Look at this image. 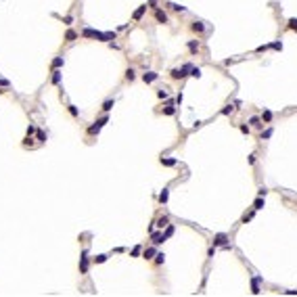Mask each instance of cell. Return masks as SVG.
Returning <instances> with one entry per match:
<instances>
[{"instance_id": "1", "label": "cell", "mask_w": 297, "mask_h": 297, "mask_svg": "<svg viewBox=\"0 0 297 297\" xmlns=\"http://www.w3.org/2000/svg\"><path fill=\"white\" fill-rule=\"evenodd\" d=\"M264 278L262 276H255V278H251V293L253 295H260L262 291H260V283H262Z\"/></svg>"}, {"instance_id": "2", "label": "cell", "mask_w": 297, "mask_h": 297, "mask_svg": "<svg viewBox=\"0 0 297 297\" xmlns=\"http://www.w3.org/2000/svg\"><path fill=\"white\" fill-rule=\"evenodd\" d=\"M226 241H228V234L220 232V234L214 237V247H222V245H226Z\"/></svg>"}, {"instance_id": "3", "label": "cell", "mask_w": 297, "mask_h": 297, "mask_svg": "<svg viewBox=\"0 0 297 297\" xmlns=\"http://www.w3.org/2000/svg\"><path fill=\"white\" fill-rule=\"evenodd\" d=\"M157 78H159V73H155V71H149V73H145V76H142V82H145V84H151V82H155Z\"/></svg>"}, {"instance_id": "4", "label": "cell", "mask_w": 297, "mask_h": 297, "mask_svg": "<svg viewBox=\"0 0 297 297\" xmlns=\"http://www.w3.org/2000/svg\"><path fill=\"white\" fill-rule=\"evenodd\" d=\"M155 19L159 21V23H168V15H165L161 9H157V11H155Z\"/></svg>"}, {"instance_id": "5", "label": "cell", "mask_w": 297, "mask_h": 297, "mask_svg": "<svg viewBox=\"0 0 297 297\" xmlns=\"http://www.w3.org/2000/svg\"><path fill=\"white\" fill-rule=\"evenodd\" d=\"M145 13H147V4H142V6H140V9H138V11H136V13H134V15H132V19H134V21H140V19H142V15H145Z\"/></svg>"}, {"instance_id": "6", "label": "cell", "mask_w": 297, "mask_h": 297, "mask_svg": "<svg viewBox=\"0 0 297 297\" xmlns=\"http://www.w3.org/2000/svg\"><path fill=\"white\" fill-rule=\"evenodd\" d=\"M191 29H193L195 34H203V32H205V25L201 23V21H195V23L191 25Z\"/></svg>"}, {"instance_id": "7", "label": "cell", "mask_w": 297, "mask_h": 297, "mask_svg": "<svg viewBox=\"0 0 297 297\" xmlns=\"http://www.w3.org/2000/svg\"><path fill=\"white\" fill-rule=\"evenodd\" d=\"M88 270V253L84 251L82 253V262H80V272H86Z\"/></svg>"}, {"instance_id": "8", "label": "cell", "mask_w": 297, "mask_h": 297, "mask_svg": "<svg viewBox=\"0 0 297 297\" xmlns=\"http://www.w3.org/2000/svg\"><path fill=\"white\" fill-rule=\"evenodd\" d=\"M163 241H165V234H163V232H153V243H155V245L163 243Z\"/></svg>"}, {"instance_id": "9", "label": "cell", "mask_w": 297, "mask_h": 297, "mask_svg": "<svg viewBox=\"0 0 297 297\" xmlns=\"http://www.w3.org/2000/svg\"><path fill=\"white\" fill-rule=\"evenodd\" d=\"M191 69H193V65H191V63H186V65H182V67H180V71H182V78H186V76H191V73H188Z\"/></svg>"}, {"instance_id": "10", "label": "cell", "mask_w": 297, "mask_h": 297, "mask_svg": "<svg viewBox=\"0 0 297 297\" xmlns=\"http://www.w3.org/2000/svg\"><path fill=\"white\" fill-rule=\"evenodd\" d=\"M82 36H84V38H96V29H90V27H86V29L82 32Z\"/></svg>"}, {"instance_id": "11", "label": "cell", "mask_w": 297, "mask_h": 297, "mask_svg": "<svg viewBox=\"0 0 297 297\" xmlns=\"http://www.w3.org/2000/svg\"><path fill=\"white\" fill-rule=\"evenodd\" d=\"M249 124H251V126H255V128H262V126H264V122H262L260 117H255V115H253V117H249Z\"/></svg>"}, {"instance_id": "12", "label": "cell", "mask_w": 297, "mask_h": 297, "mask_svg": "<svg viewBox=\"0 0 297 297\" xmlns=\"http://www.w3.org/2000/svg\"><path fill=\"white\" fill-rule=\"evenodd\" d=\"M168 224H170V218H168V216H163V218L157 220V226H159V228H165Z\"/></svg>"}, {"instance_id": "13", "label": "cell", "mask_w": 297, "mask_h": 297, "mask_svg": "<svg viewBox=\"0 0 297 297\" xmlns=\"http://www.w3.org/2000/svg\"><path fill=\"white\" fill-rule=\"evenodd\" d=\"M76 38H78V34H76L73 29H69V32H67V34H65V40H67V42H73Z\"/></svg>"}, {"instance_id": "14", "label": "cell", "mask_w": 297, "mask_h": 297, "mask_svg": "<svg viewBox=\"0 0 297 297\" xmlns=\"http://www.w3.org/2000/svg\"><path fill=\"white\" fill-rule=\"evenodd\" d=\"M188 50H191V52H197V50H199V42H197V40H191V42H188Z\"/></svg>"}, {"instance_id": "15", "label": "cell", "mask_w": 297, "mask_h": 297, "mask_svg": "<svg viewBox=\"0 0 297 297\" xmlns=\"http://www.w3.org/2000/svg\"><path fill=\"white\" fill-rule=\"evenodd\" d=\"M63 63H65L63 57H57V59L52 61V69H59V67H63Z\"/></svg>"}, {"instance_id": "16", "label": "cell", "mask_w": 297, "mask_h": 297, "mask_svg": "<svg viewBox=\"0 0 297 297\" xmlns=\"http://www.w3.org/2000/svg\"><path fill=\"white\" fill-rule=\"evenodd\" d=\"M59 82H61V71L52 69V84H59Z\"/></svg>"}, {"instance_id": "17", "label": "cell", "mask_w": 297, "mask_h": 297, "mask_svg": "<svg viewBox=\"0 0 297 297\" xmlns=\"http://www.w3.org/2000/svg\"><path fill=\"white\" fill-rule=\"evenodd\" d=\"M262 207H264V197H257L253 203V209H262Z\"/></svg>"}, {"instance_id": "18", "label": "cell", "mask_w": 297, "mask_h": 297, "mask_svg": "<svg viewBox=\"0 0 297 297\" xmlns=\"http://www.w3.org/2000/svg\"><path fill=\"white\" fill-rule=\"evenodd\" d=\"M168 197H170V193H168V188H163L161 195H159V201H161V203H168Z\"/></svg>"}, {"instance_id": "19", "label": "cell", "mask_w": 297, "mask_h": 297, "mask_svg": "<svg viewBox=\"0 0 297 297\" xmlns=\"http://www.w3.org/2000/svg\"><path fill=\"white\" fill-rule=\"evenodd\" d=\"M113 105H115V101H111V99H109V101H105L103 111H111V109H113Z\"/></svg>"}, {"instance_id": "20", "label": "cell", "mask_w": 297, "mask_h": 297, "mask_svg": "<svg viewBox=\"0 0 297 297\" xmlns=\"http://www.w3.org/2000/svg\"><path fill=\"white\" fill-rule=\"evenodd\" d=\"M161 163H163V165H168V168H172V165H176L178 161H176V159H163V157H161Z\"/></svg>"}, {"instance_id": "21", "label": "cell", "mask_w": 297, "mask_h": 297, "mask_svg": "<svg viewBox=\"0 0 297 297\" xmlns=\"http://www.w3.org/2000/svg\"><path fill=\"white\" fill-rule=\"evenodd\" d=\"M155 255H157V251H155V249H153V247H151V249H147V251H145V257H147V260H151V257H155Z\"/></svg>"}, {"instance_id": "22", "label": "cell", "mask_w": 297, "mask_h": 297, "mask_svg": "<svg viewBox=\"0 0 297 297\" xmlns=\"http://www.w3.org/2000/svg\"><path fill=\"white\" fill-rule=\"evenodd\" d=\"M163 234H165V239H170V237L174 234V226H172V224H168V226H165V232H163Z\"/></svg>"}, {"instance_id": "23", "label": "cell", "mask_w": 297, "mask_h": 297, "mask_svg": "<svg viewBox=\"0 0 297 297\" xmlns=\"http://www.w3.org/2000/svg\"><path fill=\"white\" fill-rule=\"evenodd\" d=\"M232 111H234V107H232V105H226V107L222 109V115H230Z\"/></svg>"}, {"instance_id": "24", "label": "cell", "mask_w": 297, "mask_h": 297, "mask_svg": "<svg viewBox=\"0 0 297 297\" xmlns=\"http://www.w3.org/2000/svg\"><path fill=\"white\" fill-rule=\"evenodd\" d=\"M134 78H136V71H134V69H128V71H126V80H128V82H132Z\"/></svg>"}, {"instance_id": "25", "label": "cell", "mask_w": 297, "mask_h": 297, "mask_svg": "<svg viewBox=\"0 0 297 297\" xmlns=\"http://www.w3.org/2000/svg\"><path fill=\"white\" fill-rule=\"evenodd\" d=\"M272 119V111H264L262 113V122H270Z\"/></svg>"}, {"instance_id": "26", "label": "cell", "mask_w": 297, "mask_h": 297, "mask_svg": "<svg viewBox=\"0 0 297 297\" xmlns=\"http://www.w3.org/2000/svg\"><path fill=\"white\" fill-rule=\"evenodd\" d=\"M155 262H157V264H163V262H165V253H157V255H155Z\"/></svg>"}, {"instance_id": "27", "label": "cell", "mask_w": 297, "mask_h": 297, "mask_svg": "<svg viewBox=\"0 0 297 297\" xmlns=\"http://www.w3.org/2000/svg\"><path fill=\"white\" fill-rule=\"evenodd\" d=\"M191 76H193V78H201V69H199V67H193V69H191Z\"/></svg>"}, {"instance_id": "28", "label": "cell", "mask_w": 297, "mask_h": 297, "mask_svg": "<svg viewBox=\"0 0 297 297\" xmlns=\"http://www.w3.org/2000/svg\"><path fill=\"white\" fill-rule=\"evenodd\" d=\"M172 78H174V80H180V78H182V71H180V69H172Z\"/></svg>"}, {"instance_id": "29", "label": "cell", "mask_w": 297, "mask_h": 297, "mask_svg": "<svg viewBox=\"0 0 297 297\" xmlns=\"http://www.w3.org/2000/svg\"><path fill=\"white\" fill-rule=\"evenodd\" d=\"M163 113H165V115H174V113H176V109L170 105V107H165V109H163Z\"/></svg>"}, {"instance_id": "30", "label": "cell", "mask_w": 297, "mask_h": 297, "mask_svg": "<svg viewBox=\"0 0 297 297\" xmlns=\"http://www.w3.org/2000/svg\"><path fill=\"white\" fill-rule=\"evenodd\" d=\"M289 27H291L293 32H297V19H289Z\"/></svg>"}, {"instance_id": "31", "label": "cell", "mask_w": 297, "mask_h": 297, "mask_svg": "<svg viewBox=\"0 0 297 297\" xmlns=\"http://www.w3.org/2000/svg\"><path fill=\"white\" fill-rule=\"evenodd\" d=\"M94 262H96V264H105V262H107V255H96Z\"/></svg>"}, {"instance_id": "32", "label": "cell", "mask_w": 297, "mask_h": 297, "mask_svg": "<svg viewBox=\"0 0 297 297\" xmlns=\"http://www.w3.org/2000/svg\"><path fill=\"white\" fill-rule=\"evenodd\" d=\"M270 46H272L274 50H280V48H283V42H272Z\"/></svg>"}, {"instance_id": "33", "label": "cell", "mask_w": 297, "mask_h": 297, "mask_svg": "<svg viewBox=\"0 0 297 297\" xmlns=\"http://www.w3.org/2000/svg\"><path fill=\"white\" fill-rule=\"evenodd\" d=\"M266 193H268V188H266V186H260V191H257V197H266Z\"/></svg>"}, {"instance_id": "34", "label": "cell", "mask_w": 297, "mask_h": 297, "mask_svg": "<svg viewBox=\"0 0 297 297\" xmlns=\"http://www.w3.org/2000/svg\"><path fill=\"white\" fill-rule=\"evenodd\" d=\"M36 134H38V140H40V142L46 140V134H44V132H36Z\"/></svg>"}, {"instance_id": "35", "label": "cell", "mask_w": 297, "mask_h": 297, "mask_svg": "<svg viewBox=\"0 0 297 297\" xmlns=\"http://www.w3.org/2000/svg\"><path fill=\"white\" fill-rule=\"evenodd\" d=\"M270 136H272V130H266V132H262V140H264V138H270Z\"/></svg>"}, {"instance_id": "36", "label": "cell", "mask_w": 297, "mask_h": 297, "mask_svg": "<svg viewBox=\"0 0 297 297\" xmlns=\"http://www.w3.org/2000/svg\"><path fill=\"white\" fill-rule=\"evenodd\" d=\"M69 113H71V115H73V117H78V109H76L73 105H69Z\"/></svg>"}, {"instance_id": "37", "label": "cell", "mask_w": 297, "mask_h": 297, "mask_svg": "<svg viewBox=\"0 0 297 297\" xmlns=\"http://www.w3.org/2000/svg\"><path fill=\"white\" fill-rule=\"evenodd\" d=\"M174 11H186V6H180V4H170Z\"/></svg>"}, {"instance_id": "38", "label": "cell", "mask_w": 297, "mask_h": 297, "mask_svg": "<svg viewBox=\"0 0 297 297\" xmlns=\"http://www.w3.org/2000/svg\"><path fill=\"white\" fill-rule=\"evenodd\" d=\"M157 96H159V99H168V92H165V90H159Z\"/></svg>"}, {"instance_id": "39", "label": "cell", "mask_w": 297, "mask_h": 297, "mask_svg": "<svg viewBox=\"0 0 297 297\" xmlns=\"http://www.w3.org/2000/svg\"><path fill=\"white\" fill-rule=\"evenodd\" d=\"M36 132H38V130H36L34 126H29V128H27V136H32V134H36Z\"/></svg>"}, {"instance_id": "40", "label": "cell", "mask_w": 297, "mask_h": 297, "mask_svg": "<svg viewBox=\"0 0 297 297\" xmlns=\"http://www.w3.org/2000/svg\"><path fill=\"white\" fill-rule=\"evenodd\" d=\"M251 218H253V214H247V216H243V222H249Z\"/></svg>"}, {"instance_id": "41", "label": "cell", "mask_w": 297, "mask_h": 297, "mask_svg": "<svg viewBox=\"0 0 297 297\" xmlns=\"http://www.w3.org/2000/svg\"><path fill=\"white\" fill-rule=\"evenodd\" d=\"M241 132H243V134H249V126H241Z\"/></svg>"}, {"instance_id": "42", "label": "cell", "mask_w": 297, "mask_h": 297, "mask_svg": "<svg viewBox=\"0 0 297 297\" xmlns=\"http://www.w3.org/2000/svg\"><path fill=\"white\" fill-rule=\"evenodd\" d=\"M287 295H297V291H287Z\"/></svg>"}, {"instance_id": "43", "label": "cell", "mask_w": 297, "mask_h": 297, "mask_svg": "<svg viewBox=\"0 0 297 297\" xmlns=\"http://www.w3.org/2000/svg\"><path fill=\"white\" fill-rule=\"evenodd\" d=\"M0 92H2V90H0Z\"/></svg>"}]
</instances>
